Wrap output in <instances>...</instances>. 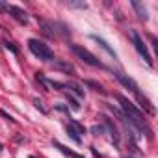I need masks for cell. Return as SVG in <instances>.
I'll return each mask as SVG.
<instances>
[{
	"instance_id": "cell-1",
	"label": "cell",
	"mask_w": 158,
	"mask_h": 158,
	"mask_svg": "<svg viewBox=\"0 0 158 158\" xmlns=\"http://www.w3.org/2000/svg\"><path fill=\"white\" fill-rule=\"evenodd\" d=\"M28 48L32 50L34 56H37V58L43 60V61L54 60V52L48 48V45H45V43L39 41V39H28Z\"/></svg>"
},
{
	"instance_id": "cell-2",
	"label": "cell",
	"mask_w": 158,
	"mask_h": 158,
	"mask_svg": "<svg viewBox=\"0 0 158 158\" xmlns=\"http://www.w3.org/2000/svg\"><path fill=\"white\" fill-rule=\"evenodd\" d=\"M71 48H73V52L80 58L84 63H88V65H91V67H99V69H104V65H102V61L101 60H97L89 50H86L84 47H80V45H71Z\"/></svg>"
},
{
	"instance_id": "cell-3",
	"label": "cell",
	"mask_w": 158,
	"mask_h": 158,
	"mask_svg": "<svg viewBox=\"0 0 158 158\" xmlns=\"http://www.w3.org/2000/svg\"><path fill=\"white\" fill-rule=\"evenodd\" d=\"M130 37H132V43H134V47H136V50L139 52V56L145 60V63L149 65V67H152V58H151V54H149V50H147V45L143 43V39H141V35L136 32V30H130Z\"/></svg>"
},
{
	"instance_id": "cell-4",
	"label": "cell",
	"mask_w": 158,
	"mask_h": 158,
	"mask_svg": "<svg viewBox=\"0 0 158 158\" xmlns=\"http://www.w3.org/2000/svg\"><path fill=\"white\" fill-rule=\"evenodd\" d=\"M114 74H115V78H117V80H119V82H121V84H123L127 89H130L134 95H138V93H139V88H138V84L132 80L130 76H127V74H123V73H114Z\"/></svg>"
},
{
	"instance_id": "cell-5",
	"label": "cell",
	"mask_w": 158,
	"mask_h": 158,
	"mask_svg": "<svg viewBox=\"0 0 158 158\" xmlns=\"http://www.w3.org/2000/svg\"><path fill=\"white\" fill-rule=\"evenodd\" d=\"M8 11H10V15H11L17 23L28 24V13H26L24 10H21V8H17V6H8Z\"/></svg>"
},
{
	"instance_id": "cell-6",
	"label": "cell",
	"mask_w": 158,
	"mask_h": 158,
	"mask_svg": "<svg viewBox=\"0 0 158 158\" xmlns=\"http://www.w3.org/2000/svg\"><path fill=\"white\" fill-rule=\"evenodd\" d=\"M136 99H138V102H139V108H143V110H145L147 114L154 115V112H156V110H154V106L151 104V101H149L147 97H143L141 93H138V95H136Z\"/></svg>"
},
{
	"instance_id": "cell-7",
	"label": "cell",
	"mask_w": 158,
	"mask_h": 158,
	"mask_svg": "<svg viewBox=\"0 0 158 158\" xmlns=\"http://www.w3.org/2000/svg\"><path fill=\"white\" fill-rule=\"evenodd\" d=\"M41 28H43V34L47 37H54L56 35V24L54 23H47V21H39Z\"/></svg>"
},
{
	"instance_id": "cell-8",
	"label": "cell",
	"mask_w": 158,
	"mask_h": 158,
	"mask_svg": "<svg viewBox=\"0 0 158 158\" xmlns=\"http://www.w3.org/2000/svg\"><path fill=\"white\" fill-rule=\"evenodd\" d=\"M52 67H54L56 71H63V73H67V74H73V73H74L73 65H71V63H67V61H54V63H52Z\"/></svg>"
},
{
	"instance_id": "cell-9",
	"label": "cell",
	"mask_w": 158,
	"mask_h": 158,
	"mask_svg": "<svg viewBox=\"0 0 158 158\" xmlns=\"http://www.w3.org/2000/svg\"><path fill=\"white\" fill-rule=\"evenodd\" d=\"M54 147L56 149H60L65 156H69V158H82V154H78V152H74V151H71V149H67L65 145H61L60 141H54Z\"/></svg>"
},
{
	"instance_id": "cell-10",
	"label": "cell",
	"mask_w": 158,
	"mask_h": 158,
	"mask_svg": "<svg viewBox=\"0 0 158 158\" xmlns=\"http://www.w3.org/2000/svg\"><path fill=\"white\" fill-rule=\"evenodd\" d=\"M91 39H95V41H97V43H99V45H101V47H102V48H104L110 56H112V58H117V54L114 52V48H110V45H108L102 37H99V35H95V34H93V35H91Z\"/></svg>"
},
{
	"instance_id": "cell-11",
	"label": "cell",
	"mask_w": 158,
	"mask_h": 158,
	"mask_svg": "<svg viewBox=\"0 0 158 158\" xmlns=\"http://www.w3.org/2000/svg\"><path fill=\"white\" fill-rule=\"evenodd\" d=\"M132 8L138 11V19H139V21H147V10L138 2V0H132Z\"/></svg>"
},
{
	"instance_id": "cell-12",
	"label": "cell",
	"mask_w": 158,
	"mask_h": 158,
	"mask_svg": "<svg viewBox=\"0 0 158 158\" xmlns=\"http://www.w3.org/2000/svg\"><path fill=\"white\" fill-rule=\"evenodd\" d=\"M67 136H69V138H71V139H73L74 143H78V145L82 143V136L78 134V132H76V130H74V128H73L71 125H67Z\"/></svg>"
},
{
	"instance_id": "cell-13",
	"label": "cell",
	"mask_w": 158,
	"mask_h": 158,
	"mask_svg": "<svg viewBox=\"0 0 158 158\" xmlns=\"http://www.w3.org/2000/svg\"><path fill=\"white\" fill-rule=\"evenodd\" d=\"M104 119H106V117H104ZM104 123H106V127H108V130L112 132V138H114V141H115V145H119V132H117V128H115V125H112V121H110V119H106Z\"/></svg>"
},
{
	"instance_id": "cell-14",
	"label": "cell",
	"mask_w": 158,
	"mask_h": 158,
	"mask_svg": "<svg viewBox=\"0 0 158 158\" xmlns=\"http://www.w3.org/2000/svg\"><path fill=\"white\" fill-rule=\"evenodd\" d=\"M69 119H71V121H69V125H71L78 134H80V136H84V134H86V127H84V125H80V123H78L76 119H73V117H69Z\"/></svg>"
},
{
	"instance_id": "cell-15",
	"label": "cell",
	"mask_w": 158,
	"mask_h": 158,
	"mask_svg": "<svg viewBox=\"0 0 158 158\" xmlns=\"http://www.w3.org/2000/svg\"><path fill=\"white\" fill-rule=\"evenodd\" d=\"M65 89H71L76 97H84V89H80V86H76V84H73V82L65 84Z\"/></svg>"
},
{
	"instance_id": "cell-16",
	"label": "cell",
	"mask_w": 158,
	"mask_h": 158,
	"mask_svg": "<svg viewBox=\"0 0 158 158\" xmlns=\"http://www.w3.org/2000/svg\"><path fill=\"white\" fill-rule=\"evenodd\" d=\"M35 80L43 86V89H45V91H50V89H48V80L45 78V74H43V73H35Z\"/></svg>"
},
{
	"instance_id": "cell-17",
	"label": "cell",
	"mask_w": 158,
	"mask_h": 158,
	"mask_svg": "<svg viewBox=\"0 0 158 158\" xmlns=\"http://www.w3.org/2000/svg\"><path fill=\"white\" fill-rule=\"evenodd\" d=\"M86 86H88V88H93L95 91H99V93H102V95L106 93V91H104V88H102L101 84H97L95 80H86Z\"/></svg>"
},
{
	"instance_id": "cell-18",
	"label": "cell",
	"mask_w": 158,
	"mask_h": 158,
	"mask_svg": "<svg viewBox=\"0 0 158 158\" xmlns=\"http://www.w3.org/2000/svg\"><path fill=\"white\" fill-rule=\"evenodd\" d=\"M2 45H4V47H6V48L10 50V52H13V54H19V48H17V47H15L13 43H10L8 39H2Z\"/></svg>"
},
{
	"instance_id": "cell-19",
	"label": "cell",
	"mask_w": 158,
	"mask_h": 158,
	"mask_svg": "<svg viewBox=\"0 0 158 158\" xmlns=\"http://www.w3.org/2000/svg\"><path fill=\"white\" fill-rule=\"evenodd\" d=\"M65 95H67V101H69V104H71V108H73L74 112H76V110H80V102H78L76 99H73L69 93H65Z\"/></svg>"
},
{
	"instance_id": "cell-20",
	"label": "cell",
	"mask_w": 158,
	"mask_h": 158,
	"mask_svg": "<svg viewBox=\"0 0 158 158\" xmlns=\"http://www.w3.org/2000/svg\"><path fill=\"white\" fill-rule=\"evenodd\" d=\"M67 6L69 8H76V10H86L88 8L86 2H67Z\"/></svg>"
},
{
	"instance_id": "cell-21",
	"label": "cell",
	"mask_w": 158,
	"mask_h": 158,
	"mask_svg": "<svg viewBox=\"0 0 158 158\" xmlns=\"http://www.w3.org/2000/svg\"><path fill=\"white\" fill-rule=\"evenodd\" d=\"M34 106H35V108H37V110H39L41 114H47V110H45V106H43V102H41V101H39L37 97L34 99Z\"/></svg>"
},
{
	"instance_id": "cell-22",
	"label": "cell",
	"mask_w": 158,
	"mask_h": 158,
	"mask_svg": "<svg viewBox=\"0 0 158 158\" xmlns=\"http://www.w3.org/2000/svg\"><path fill=\"white\" fill-rule=\"evenodd\" d=\"M91 132H93V136H99V134H102V132H104V127L95 125V127H91Z\"/></svg>"
},
{
	"instance_id": "cell-23",
	"label": "cell",
	"mask_w": 158,
	"mask_h": 158,
	"mask_svg": "<svg viewBox=\"0 0 158 158\" xmlns=\"http://www.w3.org/2000/svg\"><path fill=\"white\" fill-rule=\"evenodd\" d=\"M0 115H2V117H6V119H10V121H11V123H13V121H15V119H13V117H11V115H10V114H6V112H4V110H0Z\"/></svg>"
},
{
	"instance_id": "cell-24",
	"label": "cell",
	"mask_w": 158,
	"mask_h": 158,
	"mask_svg": "<svg viewBox=\"0 0 158 158\" xmlns=\"http://www.w3.org/2000/svg\"><path fill=\"white\" fill-rule=\"evenodd\" d=\"M56 108H58V110H61V112H65V114H69V108H65L63 104H58Z\"/></svg>"
},
{
	"instance_id": "cell-25",
	"label": "cell",
	"mask_w": 158,
	"mask_h": 158,
	"mask_svg": "<svg viewBox=\"0 0 158 158\" xmlns=\"http://www.w3.org/2000/svg\"><path fill=\"white\" fill-rule=\"evenodd\" d=\"M91 152H93V154H95V156H97V158H104V156H102V154H99V152H97V149H95V147H91Z\"/></svg>"
},
{
	"instance_id": "cell-26",
	"label": "cell",
	"mask_w": 158,
	"mask_h": 158,
	"mask_svg": "<svg viewBox=\"0 0 158 158\" xmlns=\"http://www.w3.org/2000/svg\"><path fill=\"white\" fill-rule=\"evenodd\" d=\"M0 11H8V4H4V2H0Z\"/></svg>"
},
{
	"instance_id": "cell-27",
	"label": "cell",
	"mask_w": 158,
	"mask_h": 158,
	"mask_svg": "<svg viewBox=\"0 0 158 158\" xmlns=\"http://www.w3.org/2000/svg\"><path fill=\"white\" fill-rule=\"evenodd\" d=\"M0 151H2V145H0Z\"/></svg>"
},
{
	"instance_id": "cell-28",
	"label": "cell",
	"mask_w": 158,
	"mask_h": 158,
	"mask_svg": "<svg viewBox=\"0 0 158 158\" xmlns=\"http://www.w3.org/2000/svg\"><path fill=\"white\" fill-rule=\"evenodd\" d=\"M125 158H130V156H125Z\"/></svg>"
}]
</instances>
